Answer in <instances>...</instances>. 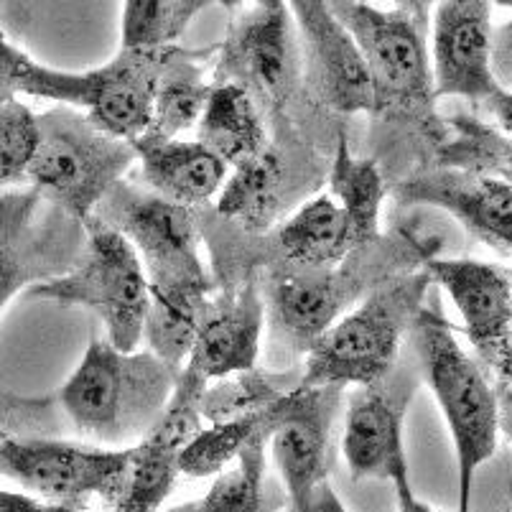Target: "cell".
I'll return each mask as SVG.
<instances>
[{"label": "cell", "instance_id": "obj_26", "mask_svg": "<svg viewBox=\"0 0 512 512\" xmlns=\"http://www.w3.org/2000/svg\"><path fill=\"white\" fill-rule=\"evenodd\" d=\"M444 138L436 146L431 166L510 179V136L479 118L477 113L441 115Z\"/></svg>", "mask_w": 512, "mask_h": 512}, {"label": "cell", "instance_id": "obj_21", "mask_svg": "<svg viewBox=\"0 0 512 512\" xmlns=\"http://www.w3.org/2000/svg\"><path fill=\"white\" fill-rule=\"evenodd\" d=\"M133 143L148 189L184 207L202 209L220 194L230 166L202 141L143 133Z\"/></svg>", "mask_w": 512, "mask_h": 512}, {"label": "cell", "instance_id": "obj_28", "mask_svg": "<svg viewBox=\"0 0 512 512\" xmlns=\"http://www.w3.org/2000/svg\"><path fill=\"white\" fill-rule=\"evenodd\" d=\"M273 428H260L250 436L237 456L222 472L214 474V484L192 510H263L265 472H268V439Z\"/></svg>", "mask_w": 512, "mask_h": 512}, {"label": "cell", "instance_id": "obj_1", "mask_svg": "<svg viewBox=\"0 0 512 512\" xmlns=\"http://www.w3.org/2000/svg\"><path fill=\"white\" fill-rule=\"evenodd\" d=\"M179 370L151 349L125 352L110 339H92L77 370L51 395L0 393V434H77L95 446L136 444L164 411Z\"/></svg>", "mask_w": 512, "mask_h": 512}, {"label": "cell", "instance_id": "obj_35", "mask_svg": "<svg viewBox=\"0 0 512 512\" xmlns=\"http://www.w3.org/2000/svg\"><path fill=\"white\" fill-rule=\"evenodd\" d=\"M54 507L51 502L41 500V497L23 495V492H3L0 490V510H49Z\"/></svg>", "mask_w": 512, "mask_h": 512}, {"label": "cell", "instance_id": "obj_23", "mask_svg": "<svg viewBox=\"0 0 512 512\" xmlns=\"http://www.w3.org/2000/svg\"><path fill=\"white\" fill-rule=\"evenodd\" d=\"M197 128L199 141L217 153L230 169L253 158L268 143V123L253 97L227 82H212V92Z\"/></svg>", "mask_w": 512, "mask_h": 512}, {"label": "cell", "instance_id": "obj_13", "mask_svg": "<svg viewBox=\"0 0 512 512\" xmlns=\"http://www.w3.org/2000/svg\"><path fill=\"white\" fill-rule=\"evenodd\" d=\"M352 388L342 439L352 477L390 482L400 510L428 512L431 507L418 500L411 487V469L403 449V421L418 390L416 370L398 357L388 375Z\"/></svg>", "mask_w": 512, "mask_h": 512}, {"label": "cell", "instance_id": "obj_4", "mask_svg": "<svg viewBox=\"0 0 512 512\" xmlns=\"http://www.w3.org/2000/svg\"><path fill=\"white\" fill-rule=\"evenodd\" d=\"M454 324L434 309L418 311L408 329L421 375L434 390L459 459V510H469L474 474L497 451L502 431L500 400L490 372L456 342Z\"/></svg>", "mask_w": 512, "mask_h": 512}, {"label": "cell", "instance_id": "obj_36", "mask_svg": "<svg viewBox=\"0 0 512 512\" xmlns=\"http://www.w3.org/2000/svg\"><path fill=\"white\" fill-rule=\"evenodd\" d=\"M436 3L439 0H395V8H403V11H408L411 16H416L418 21L428 26V21H431V8Z\"/></svg>", "mask_w": 512, "mask_h": 512}, {"label": "cell", "instance_id": "obj_14", "mask_svg": "<svg viewBox=\"0 0 512 512\" xmlns=\"http://www.w3.org/2000/svg\"><path fill=\"white\" fill-rule=\"evenodd\" d=\"M434 286H441L462 314V329L474 347L479 365L490 372L500 400L502 431L510 434V332L512 281L510 271L472 258H439L421 263Z\"/></svg>", "mask_w": 512, "mask_h": 512}, {"label": "cell", "instance_id": "obj_19", "mask_svg": "<svg viewBox=\"0 0 512 512\" xmlns=\"http://www.w3.org/2000/svg\"><path fill=\"white\" fill-rule=\"evenodd\" d=\"M388 194L398 207L426 204L444 209L462 222L469 235L495 248L502 258L512 255L510 179L426 166L388 184Z\"/></svg>", "mask_w": 512, "mask_h": 512}, {"label": "cell", "instance_id": "obj_18", "mask_svg": "<svg viewBox=\"0 0 512 512\" xmlns=\"http://www.w3.org/2000/svg\"><path fill=\"white\" fill-rule=\"evenodd\" d=\"M304 59L306 92L314 110L337 115L375 113V90L355 36L329 0H286Z\"/></svg>", "mask_w": 512, "mask_h": 512}, {"label": "cell", "instance_id": "obj_31", "mask_svg": "<svg viewBox=\"0 0 512 512\" xmlns=\"http://www.w3.org/2000/svg\"><path fill=\"white\" fill-rule=\"evenodd\" d=\"M179 451L141 439L128 446V477L118 510L148 512L161 507L179 479Z\"/></svg>", "mask_w": 512, "mask_h": 512}, {"label": "cell", "instance_id": "obj_9", "mask_svg": "<svg viewBox=\"0 0 512 512\" xmlns=\"http://www.w3.org/2000/svg\"><path fill=\"white\" fill-rule=\"evenodd\" d=\"M95 217L118 230L136 248L151 288L214 291L212 271L199 255L202 235L197 209L123 179L97 204Z\"/></svg>", "mask_w": 512, "mask_h": 512}, {"label": "cell", "instance_id": "obj_32", "mask_svg": "<svg viewBox=\"0 0 512 512\" xmlns=\"http://www.w3.org/2000/svg\"><path fill=\"white\" fill-rule=\"evenodd\" d=\"M36 141L34 113L21 100L0 102V192L26 174Z\"/></svg>", "mask_w": 512, "mask_h": 512}, {"label": "cell", "instance_id": "obj_17", "mask_svg": "<svg viewBox=\"0 0 512 512\" xmlns=\"http://www.w3.org/2000/svg\"><path fill=\"white\" fill-rule=\"evenodd\" d=\"M85 242L77 222L34 189L0 192V311L23 288L72 268Z\"/></svg>", "mask_w": 512, "mask_h": 512}, {"label": "cell", "instance_id": "obj_6", "mask_svg": "<svg viewBox=\"0 0 512 512\" xmlns=\"http://www.w3.org/2000/svg\"><path fill=\"white\" fill-rule=\"evenodd\" d=\"M34 123L36 141L23 179L44 202L87 222L105 194L138 164L136 148L69 105L34 115Z\"/></svg>", "mask_w": 512, "mask_h": 512}, {"label": "cell", "instance_id": "obj_5", "mask_svg": "<svg viewBox=\"0 0 512 512\" xmlns=\"http://www.w3.org/2000/svg\"><path fill=\"white\" fill-rule=\"evenodd\" d=\"M434 281L421 265L377 283L339 316L306 352L299 385H367L388 375L400 344L431 296Z\"/></svg>", "mask_w": 512, "mask_h": 512}, {"label": "cell", "instance_id": "obj_10", "mask_svg": "<svg viewBox=\"0 0 512 512\" xmlns=\"http://www.w3.org/2000/svg\"><path fill=\"white\" fill-rule=\"evenodd\" d=\"M329 161L299 123L268 128V143L253 158L232 166L214 212L248 232H265L288 217L327 181Z\"/></svg>", "mask_w": 512, "mask_h": 512}, {"label": "cell", "instance_id": "obj_29", "mask_svg": "<svg viewBox=\"0 0 512 512\" xmlns=\"http://www.w3.org/2000/svg\"><path fill=\"white\" fill-rule=\"evenodd\" d=\"M283 400H286V395L278 400L276 406H271L263 413H255V416L232 418V421L209 423L207 428H199V434L179 454L181 474L194 479H207L222 472L255 431L276 426L278 416H281Z\"/></svg>", "mask_w": 512, "mask_h": 512}, {"label": "cell", "instance_id": "obj_33", "mask_svg": "<svg viewBox=\"0 0 512 512\" xmlns=\"http://www.w3.org/2000/svg\"><path fill=\"white\" fill-rule=\"evenodd\" d=\"M34 59L29 54H23L21 49L6 39V34L0 31V102L18 100L23 87V79L29 74Z\"/></svg>", "mask_w": 512, "mask_h": 512}, {"label": "cell", "instance_id": "obj_15", "mask_svg": "<svg viewBox=\"0 0 512 512\" xmlns=\"http://www.w3.org/2000/svg\"><path fill=\"white\" fill-rule=\"evenodd\" d=\"M490 0H439L431 31L434 95L462 97L490 115V123L510 136L512 95L497 85L490 69Z\"/></svg>", "mask_w": 512, "mask_h": 512}, {"label": "cell", "instance_id": "obj_30", "mask_svg": "<svg viewBox=\"0 0 512 512\" xmlns=\"http://www.w3.org/2000/svg\"><path fill=\"white\" fill-rule=\"evenodd\" d=\"M214 0H125L120 39L128 49H164L179 44L189 23Z\"/></svg>", "mask_w": 512, "mask_h": 512}, {"label": "cell", "instance_id": "obj_27", "mask_svg": "<svg viewBox=\"0 0 512 512\" xmlns=\"http://www.w3.org/2000/svg\"><path fill=\"white\" fill-rule=\"evenodd\" d=\"M209 296L212 293L151 288L146 321H143V339L153 355L169 362L171 367L184 365L194 347L199 316Z\"/></svg>", "mask_w": 512, "mask_h": 512}, {"label": "cell", "instance_id": "obj_24", "mask_svg": "<svg viewBox=\"0 0 512 512\" xmlns=\"http://www.w3.org/2000/svg\"><path fill=\"white\" fill-rule=\"evenodd\" d=\"M329 194L347 214L357 245L380 235V209L388 197V179L375 158H360L349 148L344 130L337 133L327 171Z\"/></svg>", "mask_w": 512, "mask_h": 512}, {"label": "cell", "instance_id": "obj_3", "mask_svg": "<svg viewBox=\"0 0 512 512\" xmlns=\"http://www.w3.org/2000/svg\"><path fill=\"white\" fill-rule=\"evenodd\" d=\"M329 8L362 51L375 90L372 118L393 123L400 136L421 143L428 161H434L444 123L436 110L426 23L403 8L383 11L367 0H329Z\"/></svg>", "mask_w": 512, "mask_h": 512}, {"label": "cell", "instance_id": "obj_38", "mask_svg": "<svg viewBox=\"0 0 512 512\" xmlns=\"http://www.w3.org/2000/svg\"><path fill=\"white\" fill-rule=\"evenodd\" d=\"M490 3H495V6H500V8H510L512 6V0H490Z\"/></svg>", "mask_w": 512, "mask_h": 512}, {"label": "cell", "instance_id": "obj_22", "mask_svg": "<svg viewBox=\"0 0 512 512\" xmlns=\"http://www.w3.org/2000/svg\"><path fill=\"white\" fill-rule=\"evenodd\" d=\"M212 49H184L171 44L164 49L153 90L151 128L146 133L164 138H179L184 130L197 128L207 107L212 82L204 77V62Z\"/></svg>", "mask_w": 512, "mask_h": 512}, {"label": "cell", "instance_id": "obj_11", "mask_svg": "<svg viewBox=\"0 0 512 512\" xmlns=\"http://www.w3.org/2000/svg\"><path fill=\"white\" fill-rule=\"evenodd\" d=\"M164 49L120 46L113 62L90 72H62L34 62L21 95L79 107L110 136L136 141L151 128L153 90Z\"/></svg>", "mask_w": 512, "mask_h": 512}, {"label": "cell", "instance_id": "obj_12", "mask_svg": "<svg viewBox=\"0 0 512 512\" xmlns=\"http://www.w3.org/2000/svg\"><path fill=\"white\" fill-rule=\"evenodd\" d=\"M0 474L59 510H82L92 497L118 507L128 477V449L0 434Z\"/></svg>", "mask_w": 512, "mask_h": 512}, {"label": "cell", "instance_id": "obj_16", "mask_svg": "<svg viewBox=\"0 0 512 512\" xmlns=\"http://www.w3.org/2000/svg\"><path fill=\"white\" fill-rule=\"evenodd\" d=\"M342 385H296L271 431V454L293 510H342L329 487Z\"/></svg>", "mask_w": 512, "mask_h": 512}, {"label": "cell", "instance_id": "obj_2", "mask_svg": "<svg viewBox=\"0 0 512 512\" xmlns=\"http://www.w3.org/2000/svg\"><path fill=\"white\" fill-rule=\"evenodd\" d=\"M439 248L436 237H418L400 227L388 237L362 242L339 263L276 265L258 273L273 370H291L349 306L385 278L418 268Z\"/></svg>", "mask_w": 512, "mask_h": 512}, {"label": "cell", "instance_id": "obj_37", "mask_svg": "<svg viewBox=\"0 0 512 512\" xmlns=\"http://www.w3.org/2000/svg\"><path fill=\"white\" fill-rule=\"evenodd\" d=\"M217 6H225V8H240L242 3H255L258 8H273V6H281L286 0H214Z\"/></svg>", "mask_w": 512, "mask_h": 512}, {"label": "cell", "instance_id": "obj_25", "mask_svg": "<svg viewBox=\"0 0 512 512\" xmlns=\"http://www.w3.org/2000/svg\"><path fill=\"white\" fill-rule=\"evenodd\" d=\"M301 383V367L273 370V367H248L230 375L207 380L202 390V416L207 423L232 421L255 416L276 406L283 395Z\"/></svg>", "mask_w": 512, "mask_h": 512}, {"label": "cell", "instance_id": "obj_7", "mask_svg": "<svg viewBox=\"0 0 512 512\" xmlns=\"http://www.w3.org/2000/svg\"><path fill=\"white\" fill-rule=\"evenodd\" d=\"M214 85L227 82L248 92L268 128L299 123L314 115L306 92L299 34L286 3L242 13L214 46Z\"/></svg>", "mask_w": 512, "mask_h": 512}, {"label": "cell", "instance_id": "obj_8", "mask_svg": "<svg viewBox=\"0 0 512 512\" xmlns=\"http://www.w3.org/2000/svg\"><path fill=\"white\" fill-rule=\"evenodd\" d=\"M26 299L57 301L95 311L118 349H136L143 339L148 288L146 268L136 248L92 214L85 222V242L67 273L41 281L26 291Z\"/></svg>", "mask_w": 512, "mask_h": 512}, {"label": "cell", "instance_id": "obj_34", "mask_svg": "<svg viewBox=\"0 0 512 512\" xmlns=\"http://www.w3.org/2000/svg\"><path fill=\"white\" fill-rule=\"evenodd\" d=\"M490 69L497 85L510 90L512 85V23L502 21L497 29H492L490 41Z\"/></svg>", "mask_w": 512, "mask_h": 512}, {"label": "cell", "instance_id": "obj_20", "mask_svg": "<svg viewBox=\"0 0 512 512\" xmlns=\"http://www.w3.org/2000/svg\"><path fill=\"white\" fill-rule=\"evenodd\" d=\"M265 329V304L258 276L232 286H214L199 316L194 347L186 365L197 367L207 380L258 365Z\"/></svg>", "mask_w": 512, "mask_h": 512}]
</instances>
